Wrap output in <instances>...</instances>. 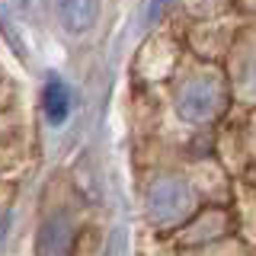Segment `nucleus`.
Segmentation results:
<instances>
[{
    "mask_svg": "<svg viewBox=\"0 0 256 256\" xmlns=\"http://www.w3.org/2000/svg\"><path fill=\"white\" fill-rule=\"evenodd\" d=\"M221 106H224V84L214 74L189 77L176 96V112L186 122H208L221 112Z\"/></svg>",
    "mask_w": 256,
    "mask_h": 256,
    "instance_id": "obj_1",
    "label": "nucleus"
},
{
    "mask_svg": "<svg viewBox=\"0 0 256 256\" xmlns=\"http://www.w3.org/2000/svg\"><path fill=\"white\" fill-rule=\"evenodd\" d=\"M246 100H256V58L246 61V70H244V84H240Z\"/></svg>",
    "mask_w": 256,
    "mask_h": 256,
    "instance_id": "obj_7",
    "label": "nucleus"
},
{
    "mask_svg": "<svg viewBox=\"0 0 256 256\" xmlns=\"http://www.w3.org/2000/svg\"><path fill=\"white\" fill-rule=\"evenodd\" d=\"M42 112H45L48 125H64V118L70 116V90L64 86V80L48 77V84L42 90Z\"/></svg>",
    "mask_w": 256,
    "mask_h": 256,
    "instance_id": "obj_5",
    "label": "nucleus"
},
{
    "mask_svg": "<svg viewBox=\"0 0 256 256\" xmlns=\"http://www.w3.org/2000/svg\"><path fill=\"white\" fill-rule=\"evenodd\" d=\"M54 13H58V22L64 32L70 36H84L96 26L100 20V0H58L54 4Z\"/></svg>",
    "mask_w": 256,
    "mask_h": 256,
    "instance_id": "obj_4",
    "label": "nucleus"
},
{
    "mask_svg": "<svg viewBox=\"0 0 256 256\" xmlns=\"http://www.w3.org/2000/svg\"><path fill=\"white\" fill-rule=\"evenodd\" d=\"M10 4H13L16 16L32 22V26H38L45 20V10H48V0H10Z\"/></svg>",
    "mask_w": 256,
    "mask_h": 256,
    "instance_id": "obj_6",
    "label": "nucleus"
},
{
    "mask_svg": "<svg viewBox=\"0 0 256 256\" xmlns=\"http://www.w3.org/2000/svg\"><path fill=\"white\" fill-rule=\"evenodd\" d=\"M38 256H70L74 250V221L68 212H52L36 237Z\"/></svg>",
    "mask_w": 256,
    "mask_h": 256,
    "instance_id": "obj_3",
    "label": "nucleus"
},
{
    "mask_svg": "<svg viewBox=\"0 0 256 256\" xmlns=\"http://www.w3.org/2000/svg\"><path fill=\"white\" fill-rule=\"evenodd\" d=\"M6 230H10V212H4V214H0V244H4Z\"/></svg>",
    "mask_w": 256,
    "mask_h": 256,
    "instance_id": "obj_8",
    "label": "nucleus"
},
{
    "mask_svg": "<svg viewBox=\"0 0 256 256\" xmlns=\"http://www.w3.org/2000/svg\"><path fill=\"white\" fill-rule=\"evenodd\" d=\"M192 208V192L176 176H160L148 189V214L154 224H180Z\"/></svg>",
    "mask_w": 256,
    "mask_h": 256,
    "instance_id": "obj_2",
    "label": "nucleus"
}]
</instances>
